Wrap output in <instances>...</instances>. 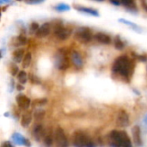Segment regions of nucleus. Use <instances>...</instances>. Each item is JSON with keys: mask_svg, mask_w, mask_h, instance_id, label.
I'll return each instance as SVG.
<instances>
[{"mask_svg": "<svg viewBox=\"0 0 147 147\" xmlns=\"http://www.w3.org/2000/svg\"><path fill=\"white\" fill-rule=\"evenodd\" d=\"M134 63L128 57L123 55L117 58L112 66V71L125 78H129L134 71Z\"/></svg>", "mask_w": 147, "mask_h": 147, "instance_id": "obj_1", "label": "nucleus"}, {"mask_svg": "<svg viewBox=\"0 0 147 147\" xmlns=\"http://www.w3.org/2000/svg\"><path fill=\"white\" fill-rule=\"evenodd\" d=\"M109 139L111 141V146H113L130 147L132 146L128 135L124 131H112L109 134Z\"/></svg>", "mask_w": 147, "mask_h": 147, "instance_id": "obj_2", "label": "nucleus"}, {"mask_svg": "<svg viewBox=\"0 0 147 147\" xmlns=\"http://www.w3.org/2000/svg\"><path fill=\"white\" fill-rule=\"evenodd\" d=\"M73 144L76 146H93L90 138L82 131H77L74 133L72 136Z\"/></svg>", "mask_w": 147, "mask_h": 147, "instance_id": "obj_3", "label": "nucleus"}, {"mask_svg": "<svg viewBox=\"0 0 147 147\" xmlns=\"http://www.w3.org/2000/svg\"><path fill=\"white\" fill-rule=\"evenodd\" d=\"M75 38L83 43H87L92 39V33L88 28H80L75 34Z\"/></svg>", "mask_w": 147, "mask_h": 147, "instance_id": "obj_4", "label": "nucleus"}, {"mask_svg": "<svg viewBox=\"0 0 147 147\" xmlns=\"http://www.w3.org/2000/svg\"><path fill=\"white\" fill-rule=\"evenodd\" d=\"M53 139H54L55 143L58 146L65 147L68 146V141H67V138L65 136V134L60 127H58L56 128V130L54 132Z\"/></svg>", "mask_w": 147, "mask_h": 147, "instance_id": "obj_5", "label": "nucleus"}, {"mask_svg": "<svg viewBox=\"0 0 147 147\" xmlns=\"http://www.w3.org/2000/svg\"><path fill=\"white\" fill-rule=\"evenodd\" d=\"M54 34L58 39L65 40L70 37V35L71 34V30L62 25H57L54 28Z\"/></svg>", "mask_w": 147, "mask_h": 147, "instance_id": "obj_6", "label": "nucleus"}, {"mask_svg": "<svg viewBox=\"0 0 147 147\" xmlns=\"http://www.w3.org/2000/svg\"><path fill=\"white\" fill-rule=\"evenodd\" d=\"M56 65L59 70H66L69 65H70V62H69V59L66 56L65 53L63 51H59V55L57 56V61H56Z\"/></svg>", "mask_w": 147, "mask_h": 147, "instance_id": "obj_7", "label": "nucleus"}, {"mask_svg": "<svg viewBox=\"0 0 147 147\" xmlns=\"http://www.w3.org/2000/svg\"><path fill=\"white\" fill-rule=\"evenodd\" d=\"M16 103L17 105L22 109H28L31 104V101L30 99L26 96L25 95H22V94H19L18 96H16Z\"/></svg>", "mask_w": 147, "mask_h": 147, "instance_id": "obj_8", "label": "nucleus"}, {"mask_svg": "<svg viewBox=\"0 0 147 147\" xmlns=\"http://www.w3.org/2000/svg\"><path fill=\"white\" fill-rule=\"evenodd\" d=\"M51 32V25L48 22H46L41 25V27H39L37 31L35 32V35L38 38H44L47 36Z\"/></svg>", "mask_w": 147, "mask_h": 147, "instance_id": "obj_9", "label": "nucleus"}, {"mask_svg": "<svg viewBox=\"0 0 147 147\" xmlns=\"http://www.w3.org/2000/svg\"><path fill=\"white\" fill-rule=\"evenodd\" d=\"M128 123H129V120H128L127 114L123 110L120 111L117 117V125L119 127H126L128 125Z\"/></svg>", "mask_w": 147, "mask_h": 147, "instance_id": "obj_10", "label": "nucleus"}, {"mask_svg": "<svg viewBox=\"0 0 147 147\" xmlns=\"http://www.w3.org/2000/svg\"><path fill=\"white\" fill-rule=\"evenodd\" d=\"M71 61L73 63V65L77 67V68H81L83 66V59L80 55V53L77 51H73L71 53Z\"/></svg>", "mask_w": 147, "mask_h": 147, "instance_id": "obj_11", "label": "nucleus"}, {"mask_svg": "<svg viewBox=\"0 0 147 147\" xmlns=\"http://www.w3.org/2000/svg\"><path fill=\"white\" fill-rule=\"evenodd\" d=\"M32 121V114L31 112H25L21 119V124L23 127H27L30 125Z\"/></svg>", "mask_w": 147, "mask_h": 147, "instance_id": "obj_12", "label": "nucleus"}, {"mask_svg": "<svg viewBox=\"0 0 147 147\" xmlns=\"http://www.w3.org/2000/svg\"><path fill=\"white\" fill-rule=\"evenodd\" d=\"M95 39L100 42V43H102V44H109L110 43L111 41V39L110 37L108 35V34H105L103 33H97L96 35H95Z\"/></svg>", "mask_w": 147, "mask_h": 147, "instance_id": "obj_13", "label": "nucleus"}, {"mask_svg": "<svg viewBox=\"0 0 147 147\" xmlns=\"http://www.w3.org/2000/svg\"><path fill=\"white\" fill-rule=\"evenodd\" d=\"M33 134H34V136L36 140H40V139L44 136V129H43V126L39 124V125H36L34 126V129H33Z\"/></svg>", "mask_w": 147, "mask_h": 147, "instance_id": "obj_14", "label": "nucleus"}, {"mask_svg": "<svg viewBox=\"0 0 147 147\" xmlns=\"http://www.w3.org/2000/svg\"><path fill=\"white\" fill-rule=\"evenodd\" d=\"M133 136H134L135 144L137 146H140L141 144V138H140V129L138 126L133 128Z\"/></svg>", "mask_w": 147, "mask_h": 147, "instance_id": "obj_15", "label": "nucleus"}, {"mask_svg": "<svg viewBox=\"0 0 147 147\" xmlns=\"http://www.w3.org/2000/svg\"><path fill=\"white\" fill-rule=\"evenodd\" d=\"M75 8L79 11H82V12L86 13V14H90L91 16H99V13L96 9H93L90 8H86V7H82V6H75Z\"/></svg>", "mask_w": 147, "mask_h": 147, "instance_id": "obj_16", "label": "nucleus"}, {"mask_svg": "<svg viewBox=\"0 0 147 147\" xmlns=\"http://www.w3.org/2000/svg\"><path fill=\"white\" fill-rule=\"evenodd\" d=\"M24 57V49H16L14 53H13V59L16 62V63H20L21 61H22V59Z\"/></svg>", "mask_w": 147, "mask_h": 147, "instance_id": "obj_17", "label": "nucleus"}, {"mask_svg": "<svg viewBox=\"0 0 147 147\" xmlns=\"http://www.w3.org/2000/svg\"><path fill=\"white\" fill-rule=\"evenodd\" d=\"M32 60V55L30 53H28L24 55L23 59H22V67L23 68H28L30 65Z\"/></svg>", "mask_w": 147, "mask_h": 147, "instance_id": "obj_18", "label": "nucleus"}, {"mask_svg": "<svg viewBox=\"0 0 147 147\" xmlns=\"http://www.w3.org/2000/svg\"><path fill=\"white\" fill-rule=\"evenodd\" d=\"M17 79L21 84H26V82L28 80L27 73L24 71H19V72L17 73Z\"/></svg>", "mask_w": 147, "mask_h": 147, "instance_id": "obj_19", "label": "nucleus"}, {"mask_svg": "<svg viewBox=\"0 0 147 147\" xmlns=\"http://www.w3.org/2000/svg\"><path fill=\"white\" fill-rule=\"evenodd\" d=\"M53 140H54V139L51 134H47L44 135V142H45L46 146H52L53 143Z\"/></svg>", "mask_w": 147, "mask_h": 147, "instance_id": "obj_20", "label": "nucleus"}, {"mask_svg": "<svg viewBox=\"0 0 147 147\" xmlns=\"http://www.w3.org/2000/svg\"><path fill=\"white\" fill-rule=\"evenodd\" d=\"M44 115H45V111L42 110V109H37V110L34 111V117L37 121L42 120Z\"/></svg>", "mask_w": 147, "mask_h": 147, "instance_id": "obj_21", "label": "nucleus"}, {"mask_svg": "<svg viewBox=\"0 0 147 147\" xmlns=\"http://www.w3.org/2000/svg\"><path fill=\"white\" fill-rule=\"evenodd\" d=\"M121 3L127 8L133 9L135 7V0H121Z\"/></svg>", "mask_w": 147, "mask_h": 147, "instance_id": "obj_22", "label": "nucleus"}, {"mask_svg": "<svg viewBox=\"0 0 147 147\" xmlns=\"http://www.w3.org/2000/svg\"><path fill=\"white\" fill-rule=\"evenodd\" d=\"M114 43H115V48H117V49H119V50H121V49H122V48L124 47V43L122 42V40H121V38H120L119 36L115 37Z\"/></svg>", "mask_w": 147, "mask_h": 147, "instance_id": "obj_23", "label": "nucleus"}, {"mask_svg": "<svg viewBox=\"0 0 147 147\" xmlns=\"http://www.w3.org/2000/svg\"><path fill=\"white\" fill-rule=\"evenodd\" d=\"M47 102V100L46 98H42V99H36L34 102H33V105L34 106H43L45 105L46 103Z\"/></svg>", "mask_w": 147, "mask_h": 147, "instance_id": "obj_24", "label": "nucleus"}, {"mask_svg": "<svg viewBox=\"0 0 147 147\" xmlns=\"http://www.w3.org/2000/svg\"><path fill=\"white\" fill-rule=\"evenodd\" d=\"M55 9L58 11H65V10H69L70 9V6L67 5V4H65V3H60V4L57 5L55 7Z\"/></svg>", "mask_w": 147, "mask_h": 147, "instance_id": "obj_25", "label": "nucleus"}, {"mask_svg": "<svg viewBox=\"0 0 147 147\" xmlns=\"http://www.w3.org/2000/svg\"><path fill=\"white\" fill-rule=\"evenodd\" d=\"M9 71H10V74L12 76H16L19 72V69H18L17 65H16L14 64H11V65L9 67Z\"/></svg>", "mask_w": 147, "mask_h": 147, "instance_id": "obj_26", "label": "nucleus"}, {"mask_svg": "<svg viewBox=\"0 0 147 147\" xmlns=\"http://www.w3.org/2000/svg\"><path fill=\"white\" fill-rule=\"evenodd\" d=\"M17 43L18 45H25L27 43V39L24 35H19L17 37Z\"/></svg>", "mask_w": 147, "mask_h": 147, "instance_id": "obj_27", "label": "nucleus"}, {"mask_svg": "<svg viewBox=\"0 0 147 147\" xmlns=\"http://www.w3.org/2000/svg\"><path fill=\"white\" fill-rule=\"evenodd\" d=\"M39 28V24L37 22H33L30 26V32L31 33H34L37 31V29Z\"/></svg>", "mask_w": 147, "mask_h": 147, "instance_id": "obj_28", "label": "nucleus"}, {"mask_svg": "<svg viewBox=\"0 0 147 147\" xmlns=\"http://www.w3.org/2000/svg\"><path fill=\"white\" fill-rule=\"evenodd\" d=\"M45 0H25V3L28 4H37L44 2Z\"/></svg>", "mask_w": 147, "mask_h": 147, "instance_id": "obj_29", "label": "nucleus"}, {"mask_svg": "<svg viewBox=\"0 0 147 147\" xmlns=\"http://www.w3.org/2000/svg\"><path fill=\"white\" fill-rule=\"evenodd\" d=\"M119 21H120V22H125V24L129 25V26L133 27L134 28H139L138 26H136L134 23H133V22H129V21H126V20H124V19H120Z\"/></svg>", "mask_w": 147, "mask_h": 147, "instance_id": "obj_30", "label": "nucleus"}, {"mask_svg": "<svg viewBox=\"0 0 147 147\" xmlns=\"http://www.w3.org/2000/svg\"><path fill=\"white\" fill-rule=\"evenodd\" d=\"M109 1L115 5H120L121 4V0H109Z\"/></svg>", "mask_w": 147, "mask_h": 147, "instance_id": "obj_31", "label": "nucleus"}, {"mask_svg": "<svg viewBox=\"0 0 147 147\" xmlns=\"http://www.w3.org/2000/svg\"><path fill=\"white\" fill-rule=\"evenodd\" d=\"M17 90H23V87H22V86L18 85V86H17Z\"/></svg>", "mask_w": 147, "mask_h": 147, "instance_id": "obj_32", "label": "nucleus"}, {"mask_svg": "<svg viewBox=\"0 0 147 147\" xmlns=\"http://www.w3.org/2000/svg\"><path fill=\"white\" fill-rule=\"evenodd\" d=\"M12 146L9 143H4V144H3V146Z\"/></svg>", "mask_w": 147, "mask_h": 147, "instance_id": "obj_33", "label": "nucleus"}, {"mask_svg": "<svg viewBox=\"0 0 147 147\" xmlns=\"http://www.w3.org/2000/svg\"><path fill=\"white\" fill-rule=\"evenodd\" d=\"M144 7H145L146 10L147 11V3H145V2H144Z\"/></svg>", "mask_w": 147, "mask_h": 147, "instance_id": "obj_34", "label": "nucleus"}, {"mask_svg": "<svg viewBox=\"0 0 147 147\" xmlns=\"http://www.w3.org/2000/svg\"><path fill=\"white\" fill-rule=\"evenodd\" d=\"M95 1H99V2H101V1H104V0H95Z\"/></svg>", "mask_w": 147, "mask_h": 147, "instance_id": "obj_35", "label": "nucleus"}, {"mask_svg": "<svg viewBox=\"0 0 147 147\" xmlns=\"http://www.w3.org/2000/svg\"><path fill=\"white\" fill-rule=\"evenodd\" d=\"M0 59H1V53H0Z\"/></svg>", "mask_w": 147, "mask_h": 147, "instance_id": "obj_36", "label": "nucleus"}, {"mask_svg": "<svg viewBox=\"0 0 147 147\" xmlns=\"http://www.w3.org/2000/svg\"><path fill=\"white\" fill-rule=\"evenodd\" d=\"M17 1H21V0H17Z\"/></svg>", "mask_w": 147, "mask_h": 147, "instance_id": "obj_37", "label": "nucleus"}]
</instances>
